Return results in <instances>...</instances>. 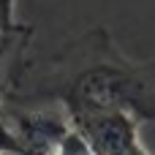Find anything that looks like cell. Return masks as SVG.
Segmentation results:
<instances>
[{"label":"cell","mask_w":155,"mask_h":155,"mask_svg":"<svg viewBox=\"0 0 155 155\" xmlns=\"http://www.w3.org/2000/svg\"><path fill=\"white\" fill-rule=\"evenodd\" d=\"M5 104H54L65 120L90 112H125L155 125V60L128 57L106 27H93L38 63L27 60Z\"/></svg>","instance_id":"cell-1"},{"label":"cell","mask_w":155,"mask_h":155,"mask_svg":"<svg viewBox=\"0 0 155 155\" xmlns=\"http://www.w3.org/2000/svg\"><path fill=\"white\" fill-rule=\"evenodd\" d=\"M68 125L82 136L90 155H123L139 144V120L125 112H90L68 117Z\"/></svg>","instance_id":"cell-2"},{"label":"cell","mask_w":155,"mask_h":155,"mask_svg":"<svg viewBox=\"0 0 155 155\" xmlns=\"http://www.w3.org/2000/svg\"><path fill=\"white\" fill-rule=\"evenodd\" d=\"M0 25L3 27H14L16 22V0H0Z\"/></svg>","instance_id":"cell-3"},{"label":"cell","mask_w":155,"mask_h":155,"mask_svg":"<svg viewBox=\"0 0 155 155\" xmlns=\"http://www.w3.org/2000/svg\"><path fill=\"white\" fill-rule=\"evenodd\" d=\"M123 155H150V153H147V150H144V144L139 142V144H134V147H131L128 153H123Z\"/></svg>","instance_id":"cell-4"}]
</instances>
